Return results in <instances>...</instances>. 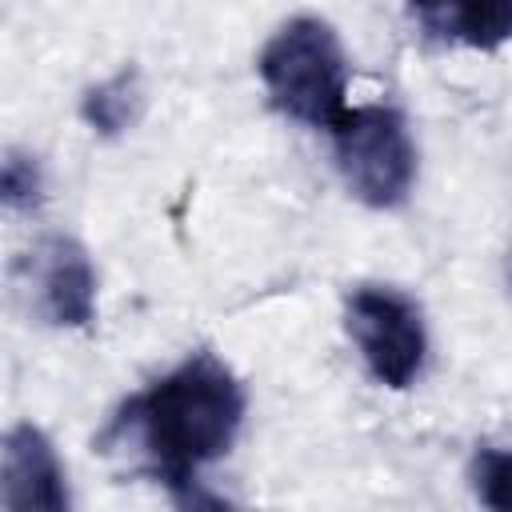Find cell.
Returning a JSON list of instances; mask_svg holds the SVG:
<instances>
[{"label": "cell", "instance_id": "obj_1", "mask_svg": "<svg viewBox=\"0 0 512 512\" xmlns=\"http://www.w3.org/2000/svg\"><path fill=\"white\" fill-rule=\"evenodd\" d=\"M240 420V380L212 352H196L148 392L132 396L112 420L108 440L136 448V456L176 500H196V472L232 448Z\"/></svg>", "mask_w": 512, "mask_h": 512}, {"label": "cell", "instance_id": "obj_2", "mask_svg": "<svg viewBox=\"0 0 512 512\" xmlns=\"http://www.w3.org/2000/svg\"><path fill=\"white\" fill-rule=\"evenodd\" d=\"M260 80L272 104L312 128H332L344 116L348 68L336 32L316 16L288 20L260 52Z\"/></svg>", "mask_w": 512, "mask_h": 512}, {"label": "cell", "instance_id": "obj_3", "mask_svg": "<svg viewBox=\"0 0 512 512\" xmlns=\"http://www.w3.org/2000/svg\"><path fill=\"white\" fill-rule=\"evenodd\" d=\"M332 148L344 184L356 200L372 208H396L416 176V148L408 140L404 116L388 104L344 108L332 124Z\"/></svg>", "mask_w": 512, "mask_h": 512}, {"label": "cell", "instance_id": "obj_4", "mask_svg": "<svg viewBox=\"0 0 512 512\" xmlns=\"http://www.w3.org/2000/svg\"><path fill=\"white\" fill-rule=\"evenodd\" d=\"M348 336L356 340L368 372L384 384V388H408L420 368H424V316L420 308L396 292V288H380V284H364L348 296V312H344Z\"/></svg>", "mask_w": 512, "mask_h": 512}, {"label": "cell", "instance_id": "obj_5", "mask_svg": "<svg viewBox=\"0 0 512 512\" xmlns=\"http://www.w3.org/2000/svg\"><path fill=\"white\" fill-rule=\"evenodd\" d=\"M28 288L48 324L84 328L96 316V272L72 236H44L28 252Z\"/></svg>", "mask_w": 512, "mask_h": 512}, {"label": "cell", "instance_id": "obj_6", "mask_svg": "<svg viewBox=\"0 0 512 512\" xmlns=\"http://www.w3.org/2000/svg\"><path fill=\"white\" fill-rule=\"evenodd\" d=\"M0 500L12 512H20V508H44V512L68 508L64 468H60L48 436L32 424H16L4 436V492H0Z\"/></svg>", "mask_w": 512, "mask_h": 512}, {"label": "cell", "instance_id": "obj_7", "mask_svg": "<svg viewBox=\"0 0 512 512\" xmlns=\"http://www.w3.org/2000/svg\"><path fill=\"white\" fill-rule=\"evenodd\" d=\"M408 8L432 40L480 52L512 40V0H408Z\"/></svg>", "mask_w": 512, "mask_h": 512}, {"label": "cell", "instance_id": "obj_8", "mask_svg": "<svg viewBox=\"0 0 512 512\" xmlns=\"http://www.w3.org/2000/svg\"><path fill=\"white\" fill-rule=\"evenodd\" d=\"M136 108H140V84H136V72H132V68H128V72H116V76L104 80V84H96V88L84 96V104H80L84 120H88L96 132H104V136L124 132V128L136 120Z\"/></svg>", "mask_w": 512, "mask_h": 512}, {"label": "cell", "instance_id": "obj_9", "mask_svg": "<svg viewBox=\"0 0 512 512\" xmlns=\"http://www.w3.org/2000/svg\"><path fill=\"white\" fill-rule=\"evenodd\" d=\"M472 488L480 504L496 512H512V452L508 448H480L472 456Z\"/></svg>", "mask_w": 512, "mask_h": 512}, {"label": "cell", "instance_id": "obj_10", "mask_svg": "<svg viewBox=\"0 0 512 512\" xmlns=\"http://www.w3.org/2000/svg\"><path fill=\"white\" fill-rule=\"evenodd\" d=\"M0 188H4V204H8L12 212H28V208H36L40 188H44L36 156L8 152V160H4V176H0Z\"/></svg>", "mask_w": 512, "mask_h": 512}]
</instances>
